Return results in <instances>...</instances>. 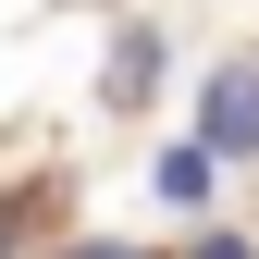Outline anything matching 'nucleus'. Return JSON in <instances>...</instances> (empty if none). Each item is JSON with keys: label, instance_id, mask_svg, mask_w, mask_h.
<instances>
[{"label": "nucleus", "instance_id": "nucleus-1", "mask_svg": "<svg viewBox=\"0 0 259 259\" xmlns=\"http://www.w3.org/2000/svg\"><path fill=\"white\" fill-rule=\"evenodd\" d=\"M198 136L235 160V148H259V62H235V74H210V123Z\"/></svg>", "mask_w": 259, "mask_h": 259}, {"label": "nucleus", "instance_id": "nucleus-2", "mask_svg": "<svg viewBox=\"0 0 259 259\" xmlns=\"http://www.w3.org/2000/svg\"><path fill=\"white\" fill-rule=\"evenodd\" d=\"M148 87H160V37H123L111 50V111H136Z\"/></svg>", "mask_w": 259, "mask_h": 259}, {"label": "nucleus", "instance_id": "nucleus-3", "mask_svg": "<svg viewBox=\"0 0 259 259\" xmlns=\"http://www.w3.org/2000/svg\"><path fill=\"white\" fill-rule=\"evenodd\" d=\"M210 173H222V148L198 136V148H173V160H160V198H185V210H198V198H210Z\"/></svg>", "mask_w": 259, "mask_h": 259}, {"label": "nucleus", "instance_id": "nucleus-4", "mask_svg": "<svg viewBox=\"0 0 259 259\" xmlns=\"http://www.w3.org/2000/svg\"><path fill=\"white\" fill-rule=\"evenodd\" d=\"M198 259H247V235H210V247H198Z\"/></svg>", "mask_w": 259, "mask_h": 259}, {"label": "nucleus", "instance_id": "nucleus-5", "mask_svg": "<svg viewBox=\"0 0 259 259\" xmlns=\"http://www.w3.org/2000/svg\"><path fill=\"white\" fill-rule=\"evenodd\" d=\"M74 259H123V247H74Z\"/></svg>", "mask_w": 259, "mask_h": 259}]
</instances>
